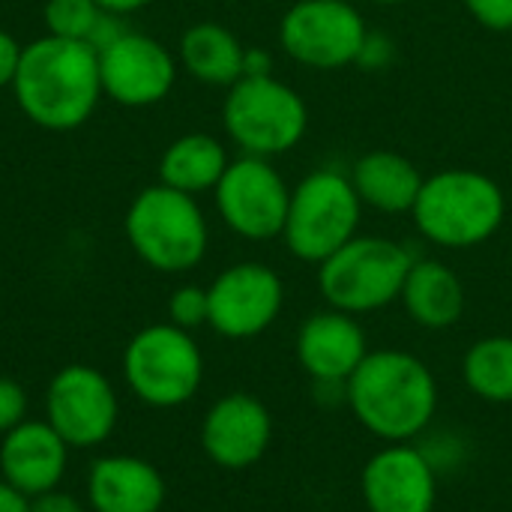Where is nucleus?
Listing matches in <instances>:
<instances>
[{"instance_id": "nucleus-29", "label": "nucleus", "mask_w": 512, "mask_h": 512, "mask_svg": "<svg viewBox=\"0 0 512 512\" xmlns=\"http://www.w3.org/2000/svg\"><path fill=\"white\" fill-rule=\"evenodd\" d=\"M21 54H24V45L12 33L0 30V87H12L18 66H21Z\"/></svg>"}, {"instance_id": "nucleus-25", "label": "nucleus", "mask_w": 512, "mask_h": 512, "mask_svg": "<svg viewBox=\"0 0 512 512\" xmlns=\"http://www.w3.org/2000/svg\"><path fill=\"white\" fill-rule=\"evenodd\" d=\"M168 318L174 327L180 330H195L201 324L210 321V300H207V288L198 285H183L171 294L168 300Z\"/></svg>"}, {"instance_id": "nucleus-16", "label": "nucleus", "mask_w": 512, "mask_h": 512, "mask_svg": "<svg viewBox=\"0 0 512 512\" xmlns=\"http://www.w3.org/2000/svg\"><path fill=\"white\" fill-rule=\"evenodd\" d=\"M69 444L51 429L48 420H24L3 435L0 471L3 480L24 498L57 489L66 474Z\"/></svg>"}, {"instance_id": "nucleus-19", "label": "nucleus", "mask_w": 512, "mask_h": 512, "mask_svg": "<svg viewBox=\"0 0 512 512\" xmlns=\"http://www.w3.org/2000/svg\"><path fill=\"white\" fill-rule=\"evenodd\" d=\"M348 177L363 207L369 204L381 213H411L426 180L408 156L393 150H372L360 156Z\"/></svg>"}, {"instance_id": "nucleus-27", "label": "nucleus", "mask_w": 512, "mask_h": 512, "mask_svg": "<svg viewBox=\"0 0 512 512\" xmlns=\"http://www.w3.org/2000/svg\"><path fill=\"white\" fill-rule=\"evenodd\" d=\"M468 12L495 33H512V0H465Z\"/></svg>"}, {"instance_id": "nucleus-21", "label": "nucleus", "mask_w": 512, "mask_h": 512, "mask_svg": "<svg viewBox=\"0 0 512 512\" xmlns=\"http://www.w3.org/2000/svg\"><path fill=\"white\" fill-rule=\"evenodd\" d=\"M246 45L216 21H198L180 36L183 69L213 87H231L243 78Z\"/></svg>"}, {"instance_id": "nucleus-10", "label": "nucleus", "mask_w": 512, "mask_h": 512, "mask_svg": "<svg viewBox=\"0 0 512 512\" xmlns=\"http://www.w3.org/2000/svg\"><path fill=\"white\" fill-rule=\"evenodd\" d=\"M222 222L246 240L282 237L291 189L282 174L261 156H240L228 162L213 189Z\"/></svg>"}, {"instance_id": "nucleus-2", "label": "nucleus", "mask_w": 512, "mask_h": 512, "mask_svg": "<svg viewBox=\"0 0 512 512\" xmlns=\"http://www.w3.org/2000/svg\"><path fill=\"white\" fill-rule=\"evenodd\" d=\"M348 402L372 435L399 444L432 423L438 387L429 366L414 354L369 351L348 378Z\"/></svg>"}, {"instance_id": "nucleus-34", "label": "nucleus", "mask_w": 512, "mask_h": 512, "mask_svg": "<svg viewBox=\"0 0 512 512\" xmlns=\"http://www.w3.org/2000/svg\"><path fill=\"white\" fill-rule=\"evenodd\" d=\"M99 3V9H105V12H114V15H132V12H138V9H144L150 0H96Z\"/></svg>"}, {"instance_id": "nucleus-8", "label": "nucleus", "mask_w": 512, "mask_h": 512, "mask_svg": "<svg viewBox=\"0 0 512 512\" xmlns=\"http://www.w3.org/2000/svg\"><path fill=\"white\" fill-rule=\"evenodd\" d=\"M123 378L150 408L186 405L204 378V357L189 330L150 324L138 330L123 351Z\"/></svg>"}, {"instance_id": "nucleus-23", "label": "nucleus", "mask_w": 512, "mask_h": 512, "mask_svg": "<svg viewBox=\"0 0 512 512\" xmlns=\"http://www.w3.org/2000/svg\"><path fill=\"white\" fill-rule=\"evenodd\" d=\"M465 381L486 402H512V339L489 336L465 354Z\"/></svg>"}, {"instance_id": "nucleus-17", "label": "nucleus", "mask_w": 512, "mask_h": 512, "mask_svg": "<svg viewBox=\"0 0 512 512\" xmlns=\"http://www.w3.org/2000/svg\"><path fill=\"white\" fill-rule=\"evenodd\" d=\"M366 336L348 312H318L297 333V360L321 384L348 381L366 360Z\"/></svg>"}, {"instance_id": "nucleus-31", "label": "nucleus", "mask_w": 512, "mask_h": 512, "mask_svg": "<svg viewBox=\"0 0 512 512\" xmlns=\"http://www.w3.org/2000/svg\"><path fill=\"white\" fill-rule=\"evenodd\" d=\"M30 512H84V507L72 495L51 489V492H42V495L30 498Z\"/></svg>"}, {"instance_id": "nucleus-4", "label": "nucleus", "mask_w": 512, "mask_h": 512, "mask_svg": "<svg viewBox=\"0 0 512 512\" xmlns=\"http://www.w3.org/2000/svg\"><path fill=\"white\" fill-rule=\"evenodd\" d=\"M126 240L132 252L159 273H186L207 255V219L195 195L165 183L147 186L126 210Z\"/></svg>"}, {"instance_id": "nucleus-30", "label": "nucleus", "mask_w": 512, "mask_h": 512, "mask_svg": "<svg viewBox=\"0 0 512 512\" xmlns=\"http://www.w3.org/2000/svg\"><path fill=\"white\" fill-rule=\"evenodd\" d=\"M390 60H393V42H390L387 36L372 33V30H369L366 45H363V51H360V60H357V63H363V66H369V69H381V66H387Z\"/></svg>"}, {"instance_id": "nucleus-11", "label": "nucleus", "mask_w": 512, "mask_h": 512, "mask_svg": "<svg viewBox=\"0 0 512 512\" xmlns=\"http://www.w3.org/2000/svg\"><path fill=\"white\" fill-rule=\"evenodd\" d=\"M45 417L69 450H90L111 438L120 402L111 381L84 363L63 366L45 393Z\"/></svg>"}, {"instance_id": "nucleus-12", "label": "nucleus", "mask_w": 512, "mask_h": 512, "mask_svg": "<svg viewBox=\"0 0 512 512\" xmlns=\"http://www.w3.org/2000/svg\"><path fill=\"white\" fill-rule=\"evenodd\" d=\"M210 327L225 339H252L264 333L282 312L285 288L276 270L243 261L222 270L207 288Z\"/></svg>"}, {"instance_id": "nucleus-28", "label": "nucleus", "mask_w": 512, "mask_h": 512, "mask_svg": "<svg viewBox=\"0 0 512 512\" xmlns=\"http://www.w3.org/2000/svg\"><path fill=\"white\" fill-rule=\"evenodd\" d=\"M126 30H129V27L123 24V15H114V12H105V9H102L99 21L93 24L90 36H87V45H90L93 51H102V48H108L111 42H117Z\"/></svg>"}, {"instance_id": "nucleus-24", "label": "nucleus", "mask_w": 512, "mask_h": 512, "mask_svg": "<svg viewBox=\"0 0 512 512\" xmlns=\"http://www.w3.org/2000/svg\"><path fill=\"white\" fill-rule=\"evenodd\" d=\"M99 15L102 9L96 0H45V9H42L48 36L75 39V42H87Z\"/></svg>"}, {"instance_id": "nucleus-26", "label": "nucleus", "mask_w": 512, "mask_h": 512, "mask_svg": "<svg viewBox=\"0 0 512 512\" xmlns=\"http://www.w3.org/2000/svg\"><path fill=\"white\" fill-rule=\"evenodd\" d=\"M27 393L18 381L12 378H0V435L12 432L18 423H24L27 417Z\"/></svg>"}, {"instance_id": "nucleus-22", "label": "nucleus", "mask_w": 512, "mask_h": 512, "mask_svg": "<svg viewBox=\"0 0 512 512\" xmlns=\"http://www.w3.org/2000/svg\"><path fill=\"white\" fill-rule=\"evenodd\" d=\"M228 162L231 159L219 138L204 135V132H189V135L174 138L165 147L159 159V183L186 195L213 192Z\"/></svg>"}, {"instance_id": "nucleus-14", "label": "nucleus", "mask_w": 512, "mask_h": 512, "mask_svg": "<svg viewBox=\"0 0 512 512\" xmlns=\"http://www.w3.org/2000/svg\"><path fill=\"white\" fill-rule=\"evenodd\" d=\"M270 438L273 420L267 408L246 393L219 399L201 423V447L225 471L252 468L267 453Z\"/></svg>"}, {"instance_id": "nucleus-6", "label": "nucleus", "mask_w": 512, "mask_h": 512, "mask_svg": "<svg viewBox=\"0 0 512 512\" xmlns=\"http://www.w3.org/2000/svg\"><path fill=\"white\" fill-rule=\"evenodd\" d=\"M222 123L246 156H282L294 150L309 129L303 96L273 75L240 78L228 87Z\"/></svg>"}, {"instance_id": "nucleus-5", "label": "nucleus", "mask_w": 512, "mask_h": 512, "mask_svg": "<svg viewBox=\"0 0 512 512\" xmlns=\"http://www.w3.org/2000/svg\"><path fill=\"white\" fill-rule=\"evenodd\" d=\"M360 210L363 201L351 177L336 168H318L291 189L282 240L294 258L321 264L357 237Z\"/></svg>"}, {"instance_id": "nucleus-3", "label": "nucleus", "mask_w": 512, "mask_h": 512, "mask_svg": "<svg viewBox=\"0 0 512 512\" xmlns=\"http://www.w3.org/2000/svg\"><path fill=\"white\" fill-rule=\"evenodd\" d=\"M411 216L435 246L471 249L498 234L507 216V198L489 174L447 168L423 180Z\"/></svg>"}, {"instance_id": "nucleus-9", "label": "nucleus", "mask_w": 512, "mask_h": 512, "mask_svg": "<svg viewBox=\"0 0 512 512\" xmlns=\"http://www.w3.org/2000/svg\"><path fill=\"white\" fill-rule=\"evenodd\" d=\"M369 27L348 0H297L279 21V45L309 69H342L360 60Z\"/></svg>"}, {"instance_id": "nucleus-32", "label": "nucleus", "mask_w": 512, "mask_h": 512, "mask_svg": "<svg viewBox=\"0 0 512 512\" xmlns=\"http://www.w3.org/2000/svg\"><path fill=\"white\" fill-rule=\"evenodd\" d=\"M261 75H273V57L264 48H246L243 78H261Z\"/></svg>"}, {"instance_id": "nucleus-15", "label": "nucleus", "mask_w": 512, "mask_h": 512, "mask_svg": "<svg viewBox=\"0 0 512 512\" xmlns=\"http://www.w3.org/2000/svg\"><path fill=\"white\" fill-rule=\"evenodd\" d=\"M435 495V468L414 447L393 444L363 468V498L369 512H432Z\"/></svg>"}, {"instance_id": "nucleus-35", "label": "nucleus", "mask_w": 512, "mask_h": 512, "mask_svg": "<svg viewBox=\"0 0 512 512\" xmlns=\"http://www.w3.org/2000/svg\"><path fill=\"white\" fill-rule=\"evenodd\" d=\"M369 3H375V6H399L405 0H369Z\"/></svg>"}, {"instance_id": "nucleus-18", "label": "nucleus", "mask_w": 512, "mask_h": 512, "mask_svg": "<svg viewBox=\"0 0 512 512\" xmlns=\"http://www.w3.org/2000/svg\"><path fill=\"white\" fill-rule=\"evenodd\" d=\"M87 498L93 512H159L165 480L147 459L102 456L90 465Z\"/></svg>"}, {"instance_id": "nucleus-7", "label": "nucleus", "mask_w": 512, "mask_h": 512, "mask_svg": "<svg viewBox=\"0 0 512 512\" xmlns=\"http://www.w3.org/2000/svg\"><path fill=\"white\" fill-rule=\"evenodd\" d=\"M411 264V252L390 237H354L318 264V288L339 312H375L402 294Z\"/></svg>"}, {"instance_id": "nucleus-1", "label": "nucleus", "mask_w": 512, "mask_h": 512, "mask_svg": "<svg viewBox=\"0 0 512 512\" xmlns=\"http://www.w3.org/2000/svg\"><path fill=\"white\" fill-rule=\"evenodd\" d=\"M12 93L24 117L48 132H69L90 120L102 99L99 57L87 42L42 36L24 45Z\"/></svg>"}, {"instance_id": "nucleus-33", "label": "nucleus", "mask_w": 512, "mask_h": 512, "mask_svg": "<svg viewBox=\"0 0 512 512\" xmlns=\"http://www.w3.org/2000/svg\"><path fill=\"white\" fill-rule=\"evenodd\" d=\"M0 512H30V498H24L18 489L0 480Z\"/></svg>"}, {"instance_id": "nucleus-13", "label": "nucleus", "mask_w": 512, "mask_h": 512, "mask_svg": "<svg viewBox=\"0 0 512 512\" xmlns=\"http://www.w3.org/2000/svg\"><path fill=\"white\" fill-rule=\"evenodd\" d=\"M102 96L126 108L162 102L177 81L174 54L153 36L126 30L117 42L96 51Z\"/></svg>"}, {"instance_id": "nucleus-20", "label": "nucleus", "mask_w": 512, "mask_h": 512, "mask_svg": "<svg viewBox=\"0 0 512 512\" xmlns=\"http://www.w3.org/2000/svg\"><path fill=\"white\" fill-rule=\"evenodd\" d=\"M399 297L408 315L429 330L453 327L465 312L462 279L441 261H414Z\"/></svg>"}]
</instances>
